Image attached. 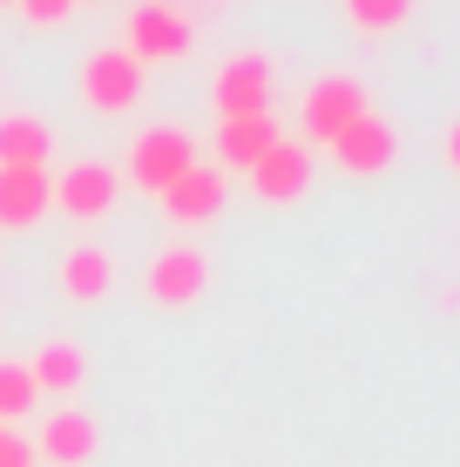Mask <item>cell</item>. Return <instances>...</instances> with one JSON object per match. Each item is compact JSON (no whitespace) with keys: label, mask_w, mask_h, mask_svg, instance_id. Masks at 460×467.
<instances>
[{"label":"cell","mask_w":460,"mask_h":467,"mask_svg":"<svg viewBox=\"0 0 460 467\" xmlns=\"http://www.w3.org/2000/svg\"><path fill=\"white\" fill-rule=\"evenodd\" d=\"M75 88H82V102L95 116H129L142 102V61L129 47H95L82 61V75H75Z\"/></svg>","instance_id":"1"},{"label":"cell","mask_w":460,"mask_h":467,"mask_svg":"<svg viewBox=\"0 0 460 467\" xmlns=\"http://www.w3.org/2000/svg\"><path fill=\"white\" fill-rule=\"evenodd\" d=\"M189 163H197V142H189L177 122H156V129H142V136L129 142V183L156 190V197H163Z\"/></svg>","instance_id":"2"},{"label":"cell","mask_w":460,"mask_h":467,"mask_svg":"<svg viewBox=\"0 0 460 467\" xmlns=\"http://www.w3.org/2000/svg\"><path fill=\"white\" fill-rule=\"evenodd\" d=\"M142 292H149V305H197L203 292H210V257H203L197 244H163L149 257V271H142Z\"/></svg>","instance_id":"3"},{"label":"cell","mask_w":460,"mask_h":467,"mask_svg":"<svg viewBox=\"0 0 460 467\" xmlns=\"http://www.w3.org/2000/svg\"><path fill=\"white\" fill-rule=\"evenodd\" d=\"M366 116V88L353 82V75H319V82L305 88V102H298V129H305V142H325L339 136L345 122Z\"/></svg>","instance_id":"4"},{"label":"cell","mask_w":460,"mask_h":467,"mask_svg":"<svg viewBox=\"0 0 460 467\" xmlns=\"http://www.w3.org/2000/svg\"><path fill=\"white\" fill-rule=\"evenodd\" d=\"M210 95H217V116H271V55H230L224 68H217V82H210Z\"/></svg>","instance_id":"5"},{"label":"cell","mask_w":460,"mask_h":467,"mask_svg":"<svg viewBox=\"0 0 460 467\" xmlns=\"http://www.w3.org/2000/svg\"><path fill=\"white\" fill-rule=\"evenodd\" d=\"M393 156H400V136H393V122L373 116V109L332 136V163H339L345 176H386Z\"/></svg>","instance_id":"6"},{"label":"cell","mask_w":460,"mask_h":467,"mask_svg":"<svg viewBox=\"0 0 460 467\" xmlns=\"http://www.w3.org/2000/svg\"><path fill=\"white\" fill-rule=\"evenodd\" d=\"M129 55L142 61V68H156V61H183L189 55V21L169 0H142V7L129 14Z\"/></svg>","instance_id":"7"},{"label":"cell","mask_w":460,"mask_h":467,"mask_svg":"<svg viewBox=\"0 0 460 467\" xmlns=\"http://www.w3.org/2000/svg\"><path fill=\"white\" fill-rule=\"evenodd\" d=\"M244 176H250V197H264V203H298V197L312 190V150H305V142H284V136H278Z\"/></svg>","instance_id":"8"},{"label":"cell","mask_w":460,"mask_h":467,"mask_svg":"<svg viewBox=\"0 0 460 467\" xmlns=\"http://www.w3.org/2000/svg\"><path fill=\"white\" fill-rule=\"evenodd\" d=\"M116 190H122V176L108 163H75L55 176V211H68L75 223H95L116 211Z\"/></svg>","instance_id":"9"},{"label":"cell","mask_w":460,"mask_h":467,"mask_svg":"<svg viewBox=\"0 0 460 467\" xmlns=\"http://www.w3.org/2000/svg\"><path fill=\"white\" fill-rule=\"evenodd\" d=\"M95 447H102V427H95L82 407L47 413L41 433H35V454H41L47 467H88V461H95Z\"/></svg>","instance_id":"10"},{"label":"cell","mask_w":460,"mask_h":467,"mask_svg":"<svg viewBox=\"0 0 460 467\" xmlns=\"http://www.w3.org/2000/svg\"><path fill=\"white\" fill-rule=\"evenodd\" d=\"M47 211H55L47 170H0V231H35Z\"/></svg>","instance_id":"11"},{"label":"cell","mask_w":460,"mask_h":467,"mask_svg":"<svg viewBox=\"0 0 460 467\" xmlns=\"http://www.w3.org/2000/svg\"><path fill=\"white\" fill-rule=\"evenodd\" d=\"M224 170H210V163H189L177 183L163 190V211H169V223H210L217 211H224Z\"/></svg>","instance_id":"12"},{"label":"cell","mask_w":460,"mask_h":467,"mask_svg":"<svg viewBox=\"0 0 460 467\" xmlns=\"http://www.w3.org/2000/svg\"><path fill=\"white\" fill-rule=\"evenodd\" d=\"M61 292H68L75 305H102L108 292H116V257L95 251V244H75L68 257H61Z\"/></svg>","instance_id":"13"},{"label":"cell","mask_w":460,"mask_h":467,"mask_svg":"<svg viewBox=\"0 0 460 467\" xmlns=\"http://www.w3.org/2000/svg\"><path fill=\"white\" fill-rule=\"evenodd\" d=\"M271 142H278L271 116H230L224 129H217V163H224V170H250Z\"/></svg>","instance_id":"14"},{"label":"cell","mask_w":460,"mask_h":467,"mask_svg":"<svg viewBox=\"0 0 460 467\" xmlns=\"http://www.w3.org/2000/svg\"><path fill=\"white\" fill-rule=\"evenodd\" d=\"M47 150L55 136L41 116H0V170H47Z\"/></svg>","instance_id":"15"},{"label":"cell","mask_w":460,"mask_h":467,"mask_svg":"<svg viewBox=\"0 0 460 467\" xmlns=\"http://www.w3.org/2000/svg\"><path fill=\"white\" fill-rule=\"evenodd\" d=\"M88 373V359H82V346L75 339H47L35 359H27V379H35V393H75Z\"/></svg>","instance_id":"16"},{"label":"cell","mask_w":460,"mask_h":467,"mask_svg":"<svg viewBox=\"0 0 460 467\" xmlns=\"http://www.w3.org/2000/svg\"><path fill=\"white\" fill-rule=\"evenodd\" d=\"M35 379H27V366L21 359H0V427H14L21 413H35Z\"/></svg>","instance_id":"17"},{"label":"cell","mask_w":460,"mask_h":467,"mask_svg":"<svg viewBox=\"0 0 460 467\" xmlns=\"http://www.w3.org/2000/svg\"><path fill=\"white\" fill-rule=\"evenodd\" d=\"M406 14H414V0H345V21L366 27V35H393Z\"/></svg>","instance_id":"18"},{"label":"cell","mask_w":460,"mask_h":467,"mask_svg":"<svg viewBox=\"0 0 460 467\" xmlns=\"http://www.w3.org/2000/svg\"><path fill=\"white\" fill-rule=\"evenodd\" d=\"M0 467H35V441L21 427H0Z\"/></svg>","instance_id":"19"},{"label":"cell","mask_w":460,"mask_h":467,"mask_svg":"<svg viewBox=\"0 0 460 467\" xmlns=\"http://www.w3.org/2000/svg\"><path fill=\"white\" fill-rule=\"evenodd\" d=\"M14 7H21L35 27H55V21H68V7H75V0H14Z\"/></svg>","instance_id":"20"},{"label":"cell","mask_w":460,"mask_h":467,"mask_svg":"<svg viewBox=\"0 0 460 467\" xmlns=\"http://www.w3.org/2000/svg\"><path fill=\"white\" fill-rule=\"evenodd\" d=\"M447 163H454V170H460V122H454V129H447Z\"/></svg>","instance_id":"21"},{"label":"cell","mask_w":460,"mask_h":467,"mask_svg":"<svg viewBox=\"0 0 460 467\" xmlns=\"http://www.w3.org/2000/svg\"><path fill=\"white\" fill-rule=\"evenodd\" d=\"M0 7H14V0H0Z\"/></svg>","instance_id":"22"}]
</instances>
